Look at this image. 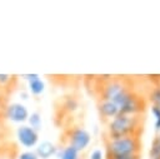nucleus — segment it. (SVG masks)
Instances as JSON below:
<instances>
[{
  "instance_id": "obj_1",
  "label": "nucleus",
  "mask_w": 160,
  "mask_h": 159,
  "mask_svg": "<svg viewBox=\"0 0 160 159\" xmlns=\"http://www.w3.org/2000/svg\"><path fill=\"white\" fill-rule=\"evenodd\" d=\"M142 131V115H126L118 114L108 121L106 138H122V136H140Z\"/></svg>"
},
{
  "instance_id": "obj_2",
  "label": "nucleus",
  "mask_w": 160,
  "mask_h": 159,
  "mask_svg": "<svg viewBox=\"0 0 160 159\" xmlns=\"http://www.w3.org/2000/svg\"><path fill=\"white\" fill-rule=\"evenodd\" d=\"M141 141L140 136L130 135L122 138H105V156L122 158L140 155Z\"/></svg>"
},
{
  "instance_id": "obj_3",
  "label": "nucleus",
  "mask_w": 160,
  "mask_h": 159,
  "mask_svg": "<svg viewBox=\"0 0 160 159\" xmlns=\"http://www.w3.org/2000/svg\"><path fill=\"white\" fill-rule=\"evenodd\" d=\"M62 143L64 145H70L76 149L79 153L85 150L91 143V134L82 126L71 125L65 128L62 133Z\"/></svg>"
},
{
  "instance_id": "obj_4",
  "label": "nucleus",
  "mask_w": 160,
  "mask_h": 159,
  "mask_svg": "<svg viewBox=\"0 0 160 159\" xmlns=\"http://www.w3.org/2000/svg\"><path fill=\"white\" fill-rule=\"evenodd\" d=\"M16 135L20 144L24 145L25 148L35 146L39 141V133L32 128H30L29 125H20L16 130Z\"/></svg>"
},
{
  "instance_id": "obj_5",
  "label": "nucleus",
  "mask_w": 160,
  "mask_h": 159,
  "mask_svg": "<svg viewBox=\"0 0 160 159\" xmlns=\"http://www.w3.org/2000/svg\"><path fill=\"white\" fill-rule=\"evenodd\" d=\"M29 118V111L26 106L20 103L9 104L6 108V120L10 119L14 123H24Z\"/></svg>"
},
{
  "instance_id": "obj_6",
  "label": "nucleus",
  "mask_w": 160,
  "mask_h": 159,
  "mask_svg": "<svg viewBox=\"0 0 160 159\" xmlns=\"http://www.w3.org/2000/svg\"><path fill=\"white\" fill-rule=\"evenodd\" d=\"M19 78L18 75H10V74H0V94L10 98V95L15 91L18 86Z\"/></svg>"
},
{
  "instance_id": "obj_7",
  "label": "nucleus",
  "mask_w": 160,
  "mask_h": 159,
  "mask_svg": "<svg viewBox=\"0 0 160 159\" xmlns=\"http://www.w3.org/2000/svg\"><path fill=\"white\" fill-rule=\"evenodd\" d=\"M98 111L104 120H111L119 114L118 106L109 100H98Z\"/></svg>"
},
{
  "instance_id": "obj_8",
  "label": "nucleus",
  "mask_w": 160,
  "mask_h": 159,
  "mask_svg": "<svg viewBox=\"0 0 160 159\" xmlns=\"http://www.w3.org/2000/svg\"><path fill=\"white\" fill-rule=\"evenodd\" d=\"M58 149H59V146H56V145L52 144L51 141L45 140V141H41V143L38 145L35 153H36V155H38L39 159H40V158H41V159H49L50 156L56 155Z\"/></svg>"
},
{
  "instance_id": "obj_9",
  "label": "nucleus",
  "mask_w": 160,
  "mask_h": 159,
  "mask_svg": "<svg viewBox=\"0 0 160 159\" xmlns=\"http://www.w3.org/2000/svg\"><path fill=\"white\" fill-rule=\"evenodd\" d=\"M60 109L65 114H72L79 109V100L75 96H66L62 100Z\"/></svg>"
},
{
  "instance_id": "obj_10",
  "label": "nucleus",
  "mask_w": 160,
  "mask_h": 159,
  "mask_svg": "<svg viewBox=\"0 0 160 159\" xmlns=\"http://www.w3.org/2000/svg\"><path fill=\"white\" fill-rule=\"evenodd\" d=\"M56 155L59 159H80V153L70 145H62L58 149Z\"/></svg>"
},
{
  "instance_id": "obj_11",
  "label": "nucleus",
  "mask_w": 160,
  "mask_h": 159,
  "mask_svg": "<svg viewBox=\"0 0 160 159\" xmlns=\"http://www.w3.org/2000/svg\"><path fill=\"white\" fill-rule=\"evenodd\" d=\"M44 89H45V84L40 78H36V79H32L29 81V90L31 94L40 95L44 91Z\"/></svg>"
},
{
  "instance_id": "obj_12",
  "label": "nucleus",
  "mask_w": 160,
  "mask_h": 159,
  "mask_svg": "<svg viewBox=\"0 0 160 159\" xmlns=\"http://www.w3.org/2000/svg\"><path fill=\"white\" fill-rule=\"evenodd\" d=\"M28 121H29V126L32 128L34 130H40L41 129V114L39 111H34L31 114H29V118H28Z\"/></svg>"
},
{
  "instance_id": "obj_13",
  "label": "nucleus",
  "mask_w": 160,
  "mask_h": 159,
  "mask_svg": "<svg viewBox=\"0 0 160 159\" xmlns=\"http://www.w3.org/2000/svg\"><path fill=\"white\" fill-rule=\"evenodd\" d=\"M150 156L152 159H160V133L154 138L150 148Z\"/></svg>"
},
{
  "instance_id": "obj_14",
  "label": "nucleus",
  "mask_w": 160,
  "mask_h": 159,
  "mask_svg": "<svg viewBox=\"0 0 160 159\" xmlns=\"http://www.w3.org/2000/svg\"><path fill=\"white\" fill-rule=\"evenodd\" d=\"M9 105V98L0 94V124H6V108Z\"/></svg>"
},
{
  "instance_id": "obj_15",
  "label": "nucleus",
  "mask_w": 160,
  "mask_h": 159,
  "mask_svg": "<svg viewBox=\"0 0 160 159\" xmlns=\"http://www.w3.org/2000/svg\"><path fill=\"white\" fill-rule=\"evenodd\" d=\"M149 99L152 103V106L160 109V86H155L151 89L149 94Z\"/></svg>"
},
{
  "instance_id": "obj_16",
  "label": "nucleus",
  "mask_w": 160,
  "mask_h": 159,
  "mask_svg": "<svg viewBox=\"0 0 160 159\" xmlns=\"http://www.w3.org/2000/svg\"><path fill=\"white\" fill-rule=\"evenodd\" d=\"M151 113L155 118V130L158 133H160V109H158L155 106H151Z\"/></svg>"
},
{
  "instance_id": "obj_17",
  "label": "nucleus",
  "mask_w": 160,
  "mask_h": 159,
  "mask_svg": "<svg viewBox=\"0 0 160 159\" xmlns=\"http://www.w3.org/2000/svg\"><path fill=\"white\" fill-rule=\"evenodd\" d=\"M11 130L9 129L8 124H0V138L4 139H11Z\"/></svg>"
},
{
  "instance_id": "obj_18",
  "label": "nucleus",
  "mask_w": 160,
  "mask_h": 159,
  "mask_svg": "<svg viewBox=\"0 0 160 159\" xmlns=\"http://www.w3.org/2000/svg\"><path fill=\"white\" fill-rule=\"evenodd\" d=\"M18 159H39V158H38V155H36L35 151H30V150H28V151L19 153Z\"/></svg>"
},
{
  "instance_id": "obj_19",
  "label": "nucleus",
  "mask_w": 160,
  "mask_h": 159,
  "mask_svg": "<svg viewBox=\"0 0 160 159\" xmlns=\"http://www.w3.org/2000/svg\"><path fill=\"white\" fill-rule=\"evenodd\" d=\"M90 159H106V156H105V153L101 149H95V150L91 151Z\"/></svg>"
},
{
  "instance_id": "obj_20",
  "label": "nucleus",
  "mask_w": 160,
  "mask_h": 159,
  "mask_svg": "<svg viewBox=\"0 0 160 159\" xmlns=\"http://www.w3.org/2000/svg\"><path fill=\"white\" fill-rule=\"evenodd\" d=\"M22 76H24L25 79H28L29 81H30V80H32V79H36V78H40V76H39L38 74H25V75H22Z\"/></svg>"
},
{
  "instance_id": "obj_21",
  "label": "nucleus",
  "mask_w": 160,
  "mask_h": 159,
  "mask_svg": "<svg viewBox=\"0 0 160 159\" xmlns=\"http://www.w3.org/2000/svg\"><path fill=\"white\" fill-rule=\"evenodd\" d=\"M106 159H140V155H132V156H122V158H106Z\"/></svg>"
}]
</instances>
